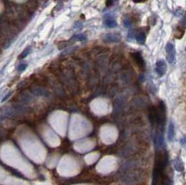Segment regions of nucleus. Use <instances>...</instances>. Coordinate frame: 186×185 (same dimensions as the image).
I'll list each match as a JSON object with an SVG mask.
<instances>
[{"label":"nucleus","instance_id":"7ed1b4c3","mask_svg":"<svg viewBox=\"0 0 186 185\" xmlns=\"http://www.w3.org/2000/svg\"><path fill=\"white\" fill-rule=\"evenodd\" d=\"M167 71V64L163 60H160L155 63V72L158 76H163L166 74Z\"/></svg>","mask_w":186,"mask_h":185},{"label":"nucleus","instance_id":"1a4fd4ad","mask_svg":"<svg viewBox=\"0 0 186 185\" xmlns=\"http://www.w3.org/2000/svg\"><path fill=\"white\" fill-rule=\"evenodd\" d=\"M29 52H30V47H28L27 48L24 49V51H23V52L20 55V59H23V58H25V57L28 55V54H29Z\"/></svg>","mask_w":186,"mask_h":185},{"label":"nucleus","instance_id":"6e6552de","mask_svg":"<svg viewBox=\"0 0 186 185\" xmlns=\"http://www.w3.org/2000/svg\"><path fill=\"white\" fill-rule=\"evenodd\" d=\"M174 167H175V169H176L178 171H183V163H181V160L175 161Z\"/></svg>","mask_w":186,"mask_h":185},{"label":"nucleus","instance_id":"39448f33","mask_svg":"<svg viewBox=\"0 0 186 185\" xmlns=\"http://www.w3.org/2000/svg\"><path fill=\"white\" fill-rule=\"evenodd\" d=\"M175 136V127H174V124L170 123L168 126V138L169 141H172L174 139Z\"/></svg>","mask_w":186,"mask_h":185},{"label":"nucleus","instance_id":"f03ea898","mask_svg":"<svg viewBox=\"0 0 186 185\" xmlns=\"http://www.w3.org/2000/svg\"><path fill=\"white\" fill-rule=\"evenodd\" d=\"M166 52H167V61L169 63H173L175 61L176 57V50L175 47L172 43H168L166 46Z\"/></svg>","mask_w":186,"mask_h":185},{"label":"nucleus","instance_id":"9b49d317","mask_svg":"<svg viewBox=\"0 0 186 185\" xmlns=\"http://www.w3.org/2000/svg\"><path fill=\"white\" fill-rule=\"evenodd\" d=\"M115 1H117V0H107V1H106V6L107 7H111Z\"/></svg>","mask_w":186,"mask_h":185},{"label":"nucleus","instance_id":"f8f14e48","mask_svg":"<svg viewBox=\"0 0 186 185\" xmlns=\"http://www.w3.org/2000/svg\"><path fill=\"white\" fill-rule=\"evenodd\" d=\"M145 1H147V0H133L134 3H144Z\"/></svg>","mask_w":186,"mask_h":185},{"label":"nucleus","instance_id":"423d86ee","mask_svg":"<svg viewBox=\"0 0 186 185\" xmlns=\"http://www.w3.org/2000/svg\"><path fill=\"white\" fill-rule=\"evenodd\" d=\"M104 24L107 27L113 28L114 26H117V22H115V20L114 18H112V17H107L104 20Z\"/></svg>","mask_w":186,"mask_h":185},{"label":"nucleus","instance_id":"20e7f679","mask_svg":"<svg viewBox=\"0 0 186 185\" xmlns=\"http://www.w3.org/2000/svg\"><path fill=\"white\" fill-rule=\"evenodd\" d=\"M132 55H133V58H134V60L136 61V63H137L140 67V68L144 69V67H145V62H144L142 55H140V52H135V53L132 54Z\"/></svg>","mask_w":186,"mask_h":185},{"label":"nucleus","instance_id":"9d476101","mask_svg":"<svg viewBox=\"0 0 186 185\" xmlns=\"http://www.w3.org/2000/svg\"><path fill=\"white\" fill-rule=\"evenodd\" d=\"M26 67H27V64L26 63H22V64H20L19 67H18V71L19 72H22V71H24L26 69Z\"/></svg>","mask_w":186,"mask_h":185},{"label":"nucleus","instance_id":"0eeeda50","mask_svg":"<svg viewBox=\"0 0 186 185\" xmlns=\"http://www.w3.org/2000/svg\"><path fill=\"white\" fill-rule=\"evenodd\" d=\"M135 37H136V40H137L140 44H143L144 41H145V35H144V33L142 31L137 33V35H136Z\"/></svg>","mask_w":186,"mask_h":185},{"label":"nucleus","instance_id":"f257e3e1","mask_svg":"<svg viewBox=\"0 0 186 185\" xmlns=\"http://www.w3.org/2000/svg\"><path fill=\"white\" fill-rule=\"evenodd\" d=\"M168 164V156L166 150L158 148L155 155L152 185H172L171 179L166 173Z\"/></svg>","mask_w":186,"mask_h":185}]
</instances>
